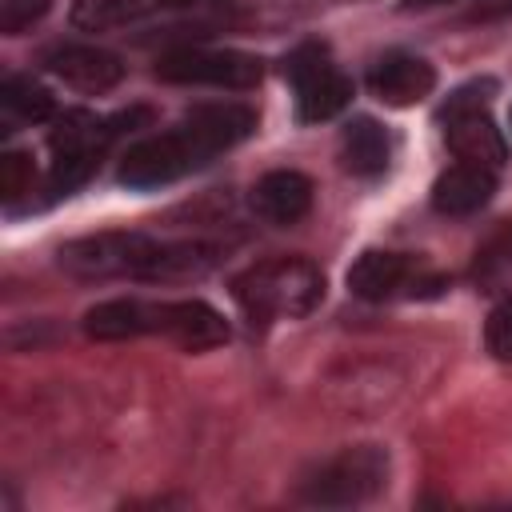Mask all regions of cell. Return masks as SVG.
I'll use <instances>...</instances> for the list:
<instances>
[{"instance_id":"6da1fadb","label":"cell","mask_w":512,"mask_h":512,"mask_svg":"<svg viewBox=\"0 0 512 512\" xmlns=\"http://www.w3.org/2000/svg\"><path fill=\"white\" fill-rule=\"evenodd\" d=\"M232 296L252 316V324L276 316L300 320L324 300V272L304 256H272L244 268L232 280Z\"/></svg>"},{"instance_id":"7a4b0ae2","label":"cell","mask_w":512,"mask_h":512,"mask_svg":"<svg viewBox=\"0 0 512 512\" xmlns=\"http://www.w3.org/2000/svg\"><path fill=\"white\" fill-rule=\"evenodd\" d=\"M152 112L148 108H128L112 120H100L96 112L88 108H68L52 120V132H48V144H52V192L56 196H68L76 192L104 160L108 144L128 128L136 124H148Z\"/></svg>"},{"instance_id":"3957f363","label":"cell","mask_w":512,"mask_h":512,"mask_svg":"<svg viewBox=\"0 0 512 512\" xmlns=\"http://www.w3.org/2000/svg\"><path fill=\"white\" fill-rule=\"evenodd\" d=\"M492 92H496V80H472L444 100L436 120L444 124V144L452 148V156L460 164H480V168L496 172L508 160V144H504V132L496 128V120L488 116Z\"/></svg>"},{"instance_id":"277c9868","label":"cell","mask_w":512,"mask_h":512,"mask_svg":"<svg viewBox=\"0 0 512 512\" xmlns=\"http://www.w3.org/2000/svg\"><path fill=\"white\" fill-rule=\"evenodd\" d=\"M384 484H388V452L380 444H352L320 460L300 480V500L320 508H348L372 500L376 492H384Z\"/></svg>"},{"instance_id":"5b68a950","label":"cell","mask_w":512,"mask_h":512,"mask_svg":"<svg viewBox=\"0 0 512 512\" xmlns=\"http://www.w3.org/2000/svg\"><path fill=\"white\" fill-rule=\"evenodd\" d=\"M156 244L160 240H152L144 232H96V236L68 240L56 252V260L76 280H112V276H136L140 280Z\"/></svg>"},{"instance_id":"8992f818","label":"cell","mask_w":512,"mask_h":512,"mask_svg":"<svg viewBox=\"0 0 512 512\" xmlns=\"http://www.w3.org/2000/svg\"><path fill=\"white\" fill-rule=\"evenodd\" d=\"M288 80L296 92V116L304 124L332 120L352 104V80L332 64L324 44H300L288 56Z\"/></svg>"},{"instance_id":"52a82bcc","label":"cell","mask_w":512,"mask_h":512,"mask_svg":"<svg viewBox=\"0 0 512 512\" xmlns=\"http://www.w3.org/2000/svg\"><path fill=\"white\" fill-rule=\"evenodd\" d=\"M156 76L168 84H208V88H256L264 76V64L248 52L232 48H176L156 60Z\"/></svg>"},{"instance_id":"ba28073f","label":"cell","mask_w":512,"mask_h":512,"mask_svg":"<svg viewBox=\"0 0 512 512\" xmlns=\"http://www.w3.org/2000/svg\"><path fill=\"white\" fill-rule=\"evenodd\" d=\"M204 168V156L196 152V144L172 128L164 136H148L140 144H132L120 160V184L128 188H160V184H172L188 172Z\"/></svg>"},{"instance_id":"9c48e42d","label":"cell","mask_w":512,"mask_h":512,"mask_svg":"<svg viewBox=\"0 0 512 512\" xmlns=\"http://www.w3.org/2000/svg\"><path fill=\"white\" fill-rule=\"evenodd\" d=\"M440 284H444L440 276H424L420 272V260L416 256H404V252L368 248L348 268V288L360 300H388L396 292H436Z\"/></svg>"},{"instance_id":"30bf717a","label":"cell","mask_w":512,"mask_h":512,"mask_svg":"<svg viewBox=\"0 0 512 512\" xmlns=\"http://www.w3.org/2000/svg\"><path fill=\"white\" fill-rule=\"evenodd\" d=\"M44 68L76 92H108L124 80L120 56L96 44H56L44 52Z\"/></svg>"},{"instance_id":"8fae6325","label":"cell","mask_w":512,"mask_h":512,"mask_svg":"<svg viewBox=\"0 0 512 512\" xmlns=\"http://www.w3.org/2000/svg\"><path fill=\"white\" fill-rule=\"evenodd\" d=\"M176 128L196 144V152L208 164L212 156H220L224 148H232L256 132V112L248 104H200Z\"/></svg>"},{"instance_id":"7c38bea8","label":"cell","mask_w":512,"mask_h":512,"mask_svg":"<svg viewBox=\"0 0 512 512\" xmlns=\"http://www.w3.org/2000/svg\"><path fill=\"white\" fill-rule=\"evenodd\" d=\"M156 332H164L184 352H208L228 344V320L204 300H168L156 304Z\"/></svg>"},{"instance_id":"4fadbf2b","label":"cell","mask_w":512,"mask_h":512,"mask_svg":"<svg viewBox=\"0 0 512 512\" xmlns=\"http://www.w3.org/2000/svg\"><path fill=\"white\" fill-rule=\"evenodd\" d=\"M368 88L376 100H384L392 108H408V104H420L424 96H432L436 68L412 52H384L368 68Z\"/></svg>"},{"instance_id":"5bb4252c","label":"cell","mask_w":512,"mask_h":512,"mask_svg":"<svg viewBox=\"0 0 512 512\" xmlns=\"http://www.w3.org/2000/svg\"><path fill=\"white\" fill-rule=\"evenodd\" d=\"M308 208H312V180L296 168L264 172L252 188V212L264 224H276V228L300 224L308 216Z\"/></svg>"},{"instance_id":"9a60e30c","label":"cell","mask_w":512,"mask_h":512,"mask_svg":"<svg viewBox=\"0 0 512 512\" xmlns=\"http://www.w3.org/2000/svg\"><path fill=\"white\" fill-rule=\"evenodd\" d=\"M496 192V176L492 168L480 164H452L448 172L436 176L432 184V208L440 216H472L480 212Z\"/></svg>"},{"instance_id":"2e32d148","label":"cell","mask_w":512,"mask_h":512,"mask_svg":"<svg viewBox=\"0 0 512 512\" xmlns=\"http://www.w3.org/2000/svg\"><path fill=\"white\" fill-rule=\"evenodd\" d=\"M156 328V304H140L132 296L100 300L84 312V336L92 340H132Z\"/></svg>"},{"instance_id":"e0dca14e","label":"cell","mask_w":512,"mask_h":512,"mask_svg":"<svg viewBox=\"0 0 512 512\" xmlns=\"http://www.w3.org/2000/svg\"><path fill=\"white\" fill-rule=\"evenodd\" d=\"M340 160L352 176H380L392 160V140L372 116H352L340 132Z\"/></svg>"},{"instance_id":"ac0fdd59","label":"cell","mask_w":512,"mask_h":512,"mask_svg":"<svg viewBox=\"0 0 512 512\" xmlns=\"http://www.w3.org/2000/svg\"><path fill=\"white\" fill-rule=\"evenodd\" d=\"M52 92L32 76L0 80V132H16V124H40L52 116Z\"/></svg>"},{"instance_id":"d6986e66","label":"cell","mask_w":512,"mask_h":512,"mask_svg":"<svg viewBox=\"0 0 512 512\" xmlns=\"http://www.w3.org/2000/svg\"><path fill=\"white\" fill-rule=\"evenodd\" d=\"M216 264V248L212 244H200V240H180V244H156L152 260L144 264V276L140 280H196L204 272H212Z\"/></svg>"},{"instance_id":"ffe728a7","label":"cell","mask_w":512,"mask_h":512,"mask_svg":"<svg viewBox=\"0 0 512 512\" xmlns=\"http://www.w3.org/2000/svg\"><path fill=\"white\" fill-rule=\"evenodd\" d=\"M152 8H160V0H72L68 20L80 32H104V28L140 20Z\"/></svg>"},{"instance_id":"44dd1931","label":"cell","mask_w":512,"mask_h":512,"mask_svg":"<svg viewBox=\"0 0 512 512\" xmlns=\"http://www.w3.org/2000/svg\"><path fill=\"white\" fill-rule=\"evenodd\" d=\"M32 180H36V168L28 152L12 148L0 156V200L4 204H16L24 192H32Z\"/></svg>"},{"instance_id":"7402d4cb","label":"cell","mask_w":512,"mask_h":512,"mask_svg":"<svg viewBox=\"0 0 512 512\" xmlns=\"http://www.w3.org/2000/svg\"><path fill=\"white\" fill-rule=\"evenodd\" d=\"M512 268V224H504L500 232L488 236V244L476 252V276L480 280H496Z\"/></svg>"},{"instance_id":"603a6c76","label":"cell","mask_w":512,"mask_h":512,"mask_svg":"<svg viewBox=\"0 0 512 512\" xmlns=\"http://www.w3.org/2000/svg\"><path fill=\"white\" fill-rule=\"evenodd\" d=\"M484 344L496 360H512V296H504L484 320Z\"/></svg>"},{"instance_id":"cb8c5ba5","label":"cell","mask_w":512,"mask_h":512,"mask_svg":"<svg viewBox=\"0 0 512 512\" xmlns=\"http://www.w3.org/2000/svg\"><path fill=\"white\" fill-rule=\"evenodd\" d=\"M52 0H0V32L4 36H20L24 28H32Z\"/></svg>"},{"instance_id":"d4e9b609","label":"cell","mask_w":512,"mask_h":512,"mask_svg":"<svg viewBox=\"0 0 512 512\" xmlns=\"http://www.w3.org/2000/svg\"><path fill=\"white\" fill-rule=\"evenodd\" d=\"M228 4L232 0H160V8H172V12H220Z\"/></svg>"},{"instance_id":"484cf974","label":"cell","mask_w":512,"mask_h":512,"mask_svg":"<svg viewBox=\"0 0 512 512\" xmlns=\"http://www.w3.org/2000/svg\"><path fill=\"white\" fill-rule=\"evenodd\" d=\"M440 4H456V0H400V12H424V8H440Z\"/></svg>"}]
</instances>
